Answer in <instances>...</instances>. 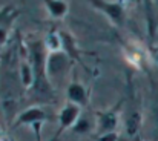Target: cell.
I'll return each instance as SVG.
<instances>
[{"instance_id": "cell-1", "label": "cell", "mask_w": 158, "mask_h": 141, "mask_svg": "<svg viewBox=\"0 0 158 141\" xmlns=\"http://www.w3.org/2000/svg\"><path fill=\"white\" fill-rule=\"evenodd\" d=\"M75 115H77V109H75V107H68V109L63 112V115H61L63 124H71L72 120L75 118Z\"/></svg>"}, {"instance_id": "cell-2", "label": "cell", "mask_w": 158, "mask_h": 141, "mask_svg": "<svg viewBox=\"0 0 158 141\" xmlns=\"http://www.w3.org/2000/svg\"><path fill=\"white\" fill-rule=\"evenodd\" d=\"M69 95L72 100H77V101H83L85 100V94H83V89L77 85H74L71 89H69Z\"/></svg>"}, {"instance_id": "cell-3", "label": "cell", "mask_w": 158, "mask_h": 141, "mask_svg": "<svg viewBox=\"0 0 158 141\" xmlns=\"http://www.w3.org/2000/svg\"><path fill=\"white\" fill-rule=\"evenodd\" d=\"M42 117H43L42 112H39V110H31L29 114H26V115L22 117V121H31V120H35V118H42Z\"/></svg>"}]
</instances>
